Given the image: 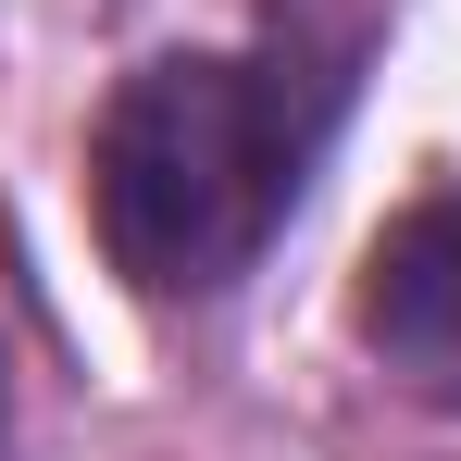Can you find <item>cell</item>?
<instances>
[{
    "instance_id": "cell-1",
    "label": "cell",
    "mask_w": 461,
    "mask_h": 461,
    "mask_svg": "<svg viewBox=\"0 0 461 461\" xmlns=\"http://www.w3.org/2000/svg\"><path fill=\"white\" fill-rule=\"evenodd\" d=\"M100 237L150 300H212L225 275H249V249L287 212V113L249 63H138L100 113Z\"/></svg>"
},
{
    "instance_id": "cell-2",
    "label": "cell",
    "mask_w": 461,
    "mask_h": 461,
    "mask_svg": "<svg viewBox=\"0 0 461 461\" xmlns=\"http://www.w3.org/2000/svg\"><path fill=\"white\" fill-rule=\"evenodd\" d=\"M362 349L424 411H461V200H424L362 262Z\"/></svg>"
}]
</instances>
